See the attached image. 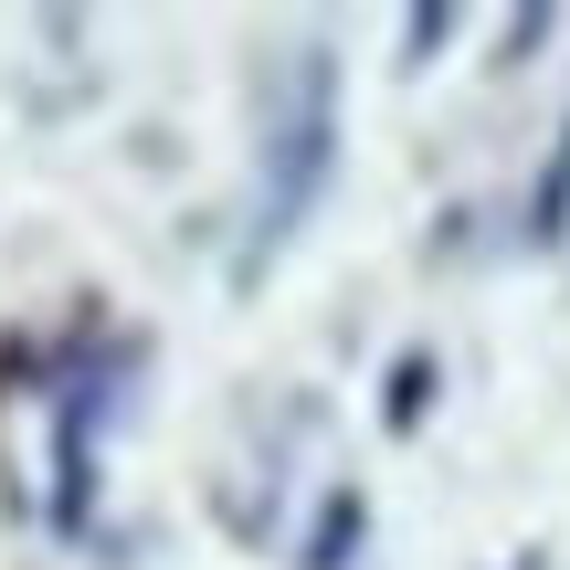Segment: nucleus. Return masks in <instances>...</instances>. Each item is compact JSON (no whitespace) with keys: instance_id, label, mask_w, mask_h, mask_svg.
I'll use <instances>...</instances> for the list:
<instances>
[{"instance_id":"obj_1","label":"nucleus","mask_w":570,"mask_h":570,"mask_svg":"<svg viewBox=\"0 0 570 570\" xmlns=\"http://www.w3.org/2000/svg\"><path fill=\"white\" fill-rule=\"evenodd\" d=\"M327 138H338V106H327V53L285 63V106H265V212H254V254H275L285 233L306 223V202H317L327 180Z\"/></svg>"},{"instance_id":"obj_2","label":"nucleus","mask_w":570,"mask_h":570,"mask_svg":"<svg viewBox=\"0 0 570 570\" xmlns=\"http://www.w3.org/2000/svg\"><path fill=\"white\" fill-rule=\"evenodd\" d=\"M85 433H96V381H63L53 412V529L85 539Z\"/></svg>"},{"instance_id":"obj_5","label":"nucleus","mask_w":570,"mask_h":570,"mask_svg":"<svg viewBox=\"0 0 570 570\" xmlns=\"http://www.w3.org/2000/svg\"><path fill=\"white\" fill-rule=\"evenodd\" d=\"M529 233H539V244H560V233H570V127H560L550 180H539V202H529Z\"/></svg>"},{"instance_id":"obj_4","label":"nucleus","mask_w":570,"mask_h":570,"mask_svg":"<svg viewBox=\"0 0 570 570\" xmlns=\"http://www.w3.org/2000/svg\"><path fill=\"white\" fill-rule=\"evenodd\" d=\"M433 391H444V370H433V348H402V360H391V381H381V423H391V433H423Z\"/></svg>"},{"instance_id":"obj_3","label":"nucleus","mask_w":570,"mask_h":570,"mask_svg":"<svg viewBox=\"0 0 570 570\" xmlns=\"http://www.w3.org/2000/svg\"><path fill=\"white\" fill-rule=\"evenodd\" d=\"M360 529H370V508H360V487H338L317 518H306V550L296 570H348V550H360Z\"/></svg>"}]
</instances>
